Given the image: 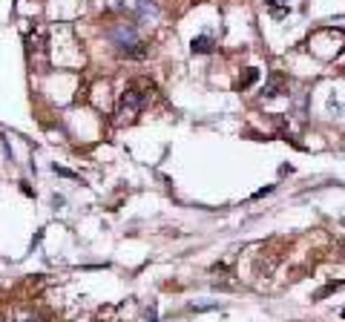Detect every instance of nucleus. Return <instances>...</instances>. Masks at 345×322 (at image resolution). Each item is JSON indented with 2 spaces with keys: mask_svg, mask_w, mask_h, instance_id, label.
<instances>
[{
  "mask_svg": "<svg viewBox=\"0 0 345 322\" xmlns=\"http://www.w3.org/2000/svg\"><path fill=\"white\" fill-rule=\"evenodd\" d=\"M23 322H40V320H23Z\"/></svg>",
  "mask_w": 345,
  "mask_h": 322,
  "instance_id": "nucleus-11",
  "label": "nucleus"
},
{
  "mask_svg": "<svg viewBox=\"0 0 345 322\" xmlns=\"http://www.w3.org/2000/svg\"><path fill=\"white\" fill-rule=\"evenodd\" d=\"M342 46H345V32L342 29H331V26L314 32L308 40V49L316 58H322V60H334V58L342 52Z\"/></svg>",
  "mask_w": 345,
  "mask_h": 322,
  "instance_id": "nucleus-2",
  "label": "nucleus"
},
{
  "mask_svg": "<svg viewBox=\"0 0 345 322\" xmlns=\"http://www.w3.org/2000/svg\"><path fill=\"white\" fill-rule=\"evenodd\" d=\"M256 80H259V69H256V66H248L236 86H239V90H248V86H250V84H256Z\"/></svg>",
  "mask_w": 345,
  "mask_h": 322,
  "instance_id": "nucleus-6",
  "label": "nucleus"
},
{
  "mask_svg": "<svg viewBox=\"0 0 345 322\" xmlns=\"http://www.w3.org/2000/svg\"><path fill=\"white\" fill-rule=\"evenodd\" d=\"M112 40H115V49H118L121 58H144L147 55L144 40H141L132 29H126V26H121L118 32H112Z\"/></svg>",
  "mask_w": 345,
  "mask_h": 322,
  "instance_id": "nucleus-3",
  "label": "nucleus"
},
{
  "mask_svg": "<svg viewBox=\"0 0 345 322\" xmlns=\"http://www.w3.org/2000/svg\"><path fill=\"white\" fill-rule=\"evenodd\" d=\"M268 193H274V187H262V190H256L253 198H262V196H268Z\"/></svg>",
  "mask_w": 345,
  "mask_h": 322,
  "instance_id": "nucleus-9",
  "label": "nucleus"
},
{
  "mask_svg": "<svg viewBox=\"0 0 345 322\" xmlns=\"http://www.w3.org/2000/svg\"><path fill=\"white\" fill-rule=\"evenodd\" d=\"M52 170H55V172H60V176H66V178H78V176H75V172H69V170H64V167H58V164H55V167H52Z\"/></svg>",
  "mask_w": 345,
  "mask_h": 322,
  "instance_id": "nucleus-8",
  "label": "nucleus"
},
{
  "mask_svg": "<svg viewBox=\"0 0 345 322\" xmlns=\"http://www.w3.org/2000/svg\"><path fill=\"white\" fill-rule=\"evenodd\" d=\"M264 6L274 12V18H285V12H288V0H264Z\"/></svg>",
  "mask_w": 345,
  "mask_h": 322,
  "instance_id": "nucleus-7",
  "label": "nucleus"
},
{
  "mask_svg": "<svg viewBox=\"0 0 345 322\" xmlns=\"http://www.w3.org/2000/svg\"><path fill=\"white\" fill-rule=\"evenodd\" d=\"M288 92V84H285V78H279V75H274V78L264 84V98H274V95H285Z\"/></svg>",
  "mask_w": 345,
  "mask_h": 322,
  "instance_id": "nucleus-5",
  "label": "nucleus"
},
{
  "mask_svg": "<svg viewBox=\"0 0 345 322\" xmlns=\"http://www.w3.org/2000/svg\"><path fill=\"white\" fill-rule=\"evenodd\" d=\"M190 49H193V55H210L213 49H216V40L210 38V34H198L190 40Z\"/></svg>",
  "mask_w": 345,
  "mask_h": 322,
  "instance_id": "nucleus-4",
  "label": "nucleus"
},
{
  "mask_svg": "<svg viewBox=\"0 0 345 322\" xmlns=\"http://www.w3.org/2000/svg\"><path fill=\"white\" fill-rule=\"evenodd\" d=\"M150 95H152V84L144 80V78H136L124 90L121 101H118V110H115L118 121H132V118L144 110V104L150 101Z\"/></svg>",
  "mask_w": 345,
  "mask_h": 322,
  "instance_id": "nucleus-1",
  "label": "nucleus"
},
{
  "mask_svg": "<svg viewBox=\"0 0 345 322\" xmlns=\"http://www.w3.org/2000/svg\"><path fill=\"white\" fill-rule=\"evenodd\" d=\"M340 316H342V320H345V308H342V310H340Z\"/></svg>",
  "mask_w": 345,
  "mask_h": 322,
  "instance_id": "nucleus-10",
  "label": "nucleus"
}]
</instances>
